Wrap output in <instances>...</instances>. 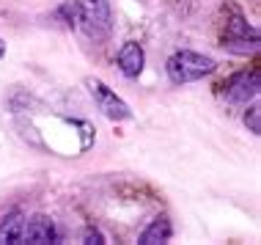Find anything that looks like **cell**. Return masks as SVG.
I'll list each match as a JSON object with an SVG mask.
<instances>
[{"label":"cell","mask_w":261,"mask_h":245,"mask_svg":"<svg viewBox=\"0 0 261 245\" xmlns=\"http://www.w3.org/2000/svg\"><path fill=\"white\" fill-rule=\"evenodd\" d=\"M173 237V226H171V220L165 218V215H160V218H154L149 226L140 232L138 237V242L140 245H160V242H168Z\"/></svg>","instance_id":"obj_8"},{"label":"cell","mask_w":261,"mask_h":245,"mask_svg":"<svg viewBox=\"0 0 261 245\" xmlns=\"http://www.w3.org/2000/svg\"><path fill=\"white\" fill-rule=\"evenodd\" d=\"M77 19L83 33L91 41H108L113 33V9L110 0H77Z\"/></svg>","instance_id":"obj_2"},{"label":"cell","mask_w":261,"mask_h":245,"mask_svg":"<svg viewBox=\"0 0 261 245\" xmlns=\"http://www.w3.org/2000/svg\"><path fill=\"white\" fill-rule=\"evenodd\" d=\"M83 242L88 245H105V237L99 229H86V234H83Z\"/></svg>","instance_id":"obj_11"},{"label":"cell","mask_w":261,"mask_h":245,"mask_svg":"<svg viewBox=\"0 0 261 245\" xmlns=\"http://www.w3.org/2000/svg\"><path fill=\"white\" fill-rule=\"evenodd\" d=\"M258 88H261V72L250 69V72L231 75L228 83L223 86V94L228 102H250L258 96Z\"/></svg>","instance_id":"obj_5"},{"label":"cell","mask_w":261,"mask_h":245,"mask_svg":"<svg viewBox=\"0 0 261 245\" xmlns=\"http://www.w3.org/2000/svg\"><path fill=\"white\" fill-rule=\"evenodd\" d=\"M3 55H6V41L0 39V58H3Z\"/></svg>","instance_id":"obj_12"},{"label":"cell","mask_w":261,"mask_h":245,"mask_svg":"<svg viewBox=\"0 0 261 245\" xmlns=\"http://www.w3.org/2000/svg\"><path fill=\"white\" fill-rule=\"evenodd\" d=\"M215 69H217L215 58H209V55H203V53H195V50L173 53L171 58H168V64H165L168 78H171V83H176V86L203 80V78H209Z\"/></svg>","instance_id":"obj_1"},{"label":"cell","mask_w":261,"mask_h":245,"mask_svg":"<svg viewBox=\"0 0 261 245\" xmlns=\"http://www.w3.org/2000/svg\"><path fill=\"white\" fill-rule=\"evenodd\" d=\"M261 36L253 25H248V19L234 14V17L225 22V36H223V47L234 55H253L258 53Z\"/></svg>","instance_id":"obj_3"},{"label":"cell","mask_w":261,"mask_h":245,"mask_svg":"<svg viewBox=\"0 0 261 245\" xmlns=\"http://www.w3.org/2000/svg\"><path fill=\"white\" fill-rule=\"evenodd\" d=\"M116 64L121 69V75L126 80H138L143 75V66H146V53L138 41H126V44L118 50L116 55Z\"/></svg>","instance_id":"obj_7"},{"label":"cell","mask_w":261,"mask_h":245,"mask_svg":"<svg viewBox=\"0 0 261 245\" xmlns=\"http://www.w3.org/2000/svg\"><path fill=\"white\" fill-rule=\"evenodd\" d=\"M22 226H25V215L22 212H9L0 220V245H17L22 240Z\"/></svg>","instance_id":"obj_9"},{"label":"cell","mask_w":261,"mask_h":245,"mask_svg":"<svg viewBox=\"0 0 261 245\" xmlns=\"http://www.w3.org/2000/svg\"><path fill=\"white\" fill-rule=\"evenodd\" d=\"M245 127H248L253 135H261V108L258 105H250L248 113H245Z\"/></svg>","instance_id":"obj_10"},{"label":"cell","mask_w":261,"mask_h":245,"mask_svg":"<svg viewBox=\"0 0 261 245\" xmlns=\"http://www.w3.org/2000/svg\"><path fill=\"white\" fill-rule=\"evenodd\" d=\"M86 86H88V94L94 96L96 108H99L102 113L110 118V121H129V118H132V108H129V105H126L113 88L105 86L102 80L88 78Z\"/></svg>","instance_id":"obj_4"},{"label":"cell","mask_w":261,"mask_h":245,"mask_svg":"<svg viewBox=\"0 0 261 245\" xmlns=\"http://www.w3.org/2000/svg\"><path fill=\"white\" fill-rule=\"evenodd\" d=\"M19 242H28V245H53V242H58V229H55L53 218H47V215H33L31 220H25L22 240Z\"/></svg>","instance_id":"obj_6"}]
</instances>
